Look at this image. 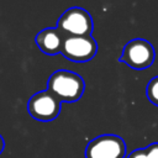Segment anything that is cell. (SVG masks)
<instances>
[{"label":"cell","mask_w":158,"mask_h":158,"mask_svg":"<svg viewBox=\"0 0 158 158\" xmlns=\"http://www.w3.org/2000/svg\"><path fill=\"white\" fill-rule=\"evenodd\" d=\"M4 148H5V141H4V138H2V136L0 135V154L2 153V151H4Z\"/></svg>","instance_id":"cell-10"},{"label":"cell","mask_w":158,"mask_h":158,"mask_svg":"<svg viewBox=\"0 0 158 158\" xmlns=\"http://www.w3.org/2000/svg\"><path fill=\"white\" fill-rule=\"evenodd\" d=\"M146 94H147L148 100L153 105L158 106V75L149 80L146 88Z\"/></svg>","instance_id":"cell-9"},{"label":"cell","mask_w":158,"mask_h":158,"mask_svg":"<svg viewBox=\"0 0 158 158\" xmlns=\"http://www.w3.org/2000/svg\"><path fill=\"white\" fill-rule=\"evenodd\" d=\"M154 58V47L147 40L133 38L125 44L120 62L127 64L132 69L143 70L153 64Z\"/></svg>","instance_id":"cell-3"},{"label":"cell","mask_w":158,"mask_h":158,"mask_svg":"<svg viewBox=\"0 0 158 158\" xmlns=\"http://www.w3.org/2000/svg\"><path fill=\"white\" fill-rule=\"evenodd\" d=\"M62 101L54 96L49 90H43L33 94L27 101L28 114L37 121L48 122L59 115Z\"/></svg>","instance_id":"cell-5"},{"label":"cell","mask_w":158,"mask_h":158,"mask_svg":"<svg viewBox=\"0 0 158 158\" xmlns=\"http://www.w3.org/2000/svg\"><path fill=\"white\" fill-rule=\"evenodd\" d=\"M96 52L98 43L91 36H70L65 37L60 53L72 62L84 63L91 60Z\"/></svg>","instance_id":"cell-6"},{"label":"cell","mask_w":158,"mask_h":158,"mask_svg":"<svg viewBox=\"0 0 158 158\" xmlns=\"http://www.w3.org/2000/svg\"><path fill=\"white\" fill-rule=\"evenodd\" d=\"M91 15L83 7H70L65 10L57 21V28L65 36H91L93 32Z\"/></svg>","instance_id":"cell-2"},{"label":"cell","mask_w":158,"mask_h":158,"mask_svg":"<svg viewBox=\"0 0 158 158\" xmlns=\"http://www.w3.org/2000/svg\"><path fill=\"white\" fill-rule=\"evenodd\" d=\"M127 158H158V142L151 143L144 148H137L132 151Z\"/></svg>","instance_id":"cell-8"},{"label":"cell","mask_w":158,"mask_h":158,"mask_svg":"<svg viewBox=\"0 0 158 158\" xmlns=\"http://www.w3.org/2000/svg\"><path fill=\"white\" fill-rule=\"evenodd\" d=\"M84 89L85 83L83 78L69 70H57L47 81V90H49L62 102L78 101L83 96Z\"/></svg>","instance_id":"cell-1"},{"label":"cell","mask_w":158,"mask_h":158,"mask_svg":"<svg viewBox=\"0 0 158 158\" xmlns=\"http://www.w3.org/2000/svg\"><path fill=\"white\" fill-rule=\"evenodd\" d=\"M64 40L65 36L57 27H47L36 35L35 42L43 53L53 56L62 52Z\"/></svg>","instance_id":"cell-7"},{"label":"cell","mask_w":158,"mask_h":158,"mask_svg":"<svg viewBox=\"0 0 158 158\" xmlns=\"http://www.w3.org/2000/svg\"><path fill=\"white\" fill-rule=\"evenodd\" d=\"M126 154V143L117 135L98 136L85 147V158H125Z\"/></svg>","instance_id":"cell-4"}]
</instances>
